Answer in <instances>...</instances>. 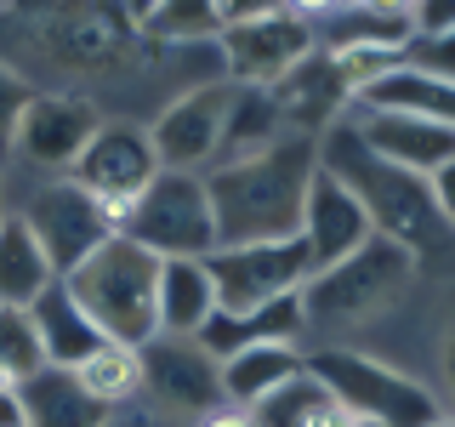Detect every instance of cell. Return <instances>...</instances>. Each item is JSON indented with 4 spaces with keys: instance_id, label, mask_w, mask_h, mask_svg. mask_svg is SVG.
Listing matches in <instances>:
<instances>
[{
    "instance_id": "12",
    "label": "cell",
    "mask_w": 455,
    "mask_h": 427,
    "mask_svg": "<svg viewBox=\"0 0 455 427\" xmlns=\"http://www.w3.org/2000/svg\"><path fill=\"white\" fill-rule=\"evenodd\" d=\"M137 370H142V388L171 410L205 416V410L222 405V370L194 336H165V331L148 336L137 348Z\"/></svg>"
},
{
    "instance_id": "20",
    "label": "cell",
    "mask_w": 455,
    "mask_h": 427,
    "mask_svg": "<svg viewBox=\"0 0 455 427\" xmlns=\"http://www.w3.org/2000/svg\"><path fill=\"white\" fill-rule=\"evenodd\" d=\"M307 325H302V302L296 296H279V302L267 308H251V313H211L205 325H199V348L211 353V359H228L234 348H251V342H296Z\"/></svg>"
},
{
    "instance_id": "38",
    "label": "cell",
    "mask_w": 455,
    "mask_h": 427,
    "mask_svg": "<svg viewBox=\"0 0 455 427\" xmlns=\"http://www.w3.org/2000/svg\"><path fill=\"white\" fill-rule=\"evenodd\" d=\"M120 6H125V18H132V23H137V18H142V12H148V6H154V0H120Z\"/></svg>"
},
{
    "instance_id": "18",
    "label": "cell",
    "mask_w": 455,
    "mask_h": 427,
    "mask_svg": "<svg viewBox=\"0 0 455 427\" xmlns=\"http://www.w3.org/2000/svg\"><path fill=\"white\" fill-rule=\"evenodd\" d=\"M12 399H18L28 427H103L114 416L108 405H97L75 382V370H63V365H40L35 376H23L12 388Z\"/></svg>"
},
{
    "instance_id": "13",
    "label": "cell",
    "mask_w": 455,
    "mask_h": 427,
    "mask_svg": "<svg viewBox=\"0 0 455 427\" xmlns=\"http://www.w3.org/2000/svg\"><path fill=\"white\" fill-rule=\"evenodd\" d=\"M35 12L46 18V46L68 68H108L132 46V18L114 0H63V6L40 0Z\"/></svg>"
},
{
    "instance_id": "9",
    "label": "cell",
    "mask_w": 455,
    "mask_h": 427,
    "mask_svg": "<svg viewBox=\"0 0 455 427\" xmlns=\"http://www.w3.org/2000/svg\"><path fill=\"white\" fill-rule=\"evenodd\" d=\"M154 171H160V160H154L148 132H137V125H97L92 142L68 165V182H80L114 217H125V205L154 182Z\"/></svg>"
},
{
    "instance_id": "31",
    "label": "cell",
    "mask_w": 455,
    "mask_h": 427,
    "mask_svg": "<svg viewBox=\"0 0 455 427\" xmlns=\"http://www.w3.org/2000/svg\"><path fill=\"white\" fill-rule=\"evenodd\" d=\"M410 35L450 40L455 35V0H410Z\"/></svg>"
},
{
    "instance_id": "10",
    "label": "cell",
    "mask_w": 455,
    "mask_h": 427,
    "mask_svg": "<svg viewBox=\"0 0 455 427\" xmlns=\"http://www.w3.org/2000/svg\"><path fill=\"white\" fill-rule=\"evenodd\" d=\"M228 103H234V80H205V85H194V92L171 97L165 114L148 125L160 171H199V165L217 160V137H222Z\"/></svg>"
},
{
    "instance_id": "11",
    "label": "cell",
    "mask_w": 455,
    "mask_h": 427,
    "mask_svg": "<svg viewBox=\"0 0 455 427\" xmlns=\"http://www.w3.org/2000/svg\"><path fill=\"white\" fill-rule=\"evenodd\" d=\"M217 40H222L228 80H234V85H274L284 68L302 63V57L319 46V28L279 6V12H267V18L228 23Z\"/></svg>"
},
{
    "instance_id": "28",
    "label": "cell",
    "mask_w": 455,
    "mask_h": 427,
    "mask_svg": "<svg viewBox=\"0 0 455 427\" xmlns=\"http://www.w3.org/2000/svg\"><path fill=\"white\" fill-rule=\"evenodd\" d=\"M142 35L154 40H171V46H188V40H217L222 23H217V0H154L148 12L137 18Z\"/></svg>"
},
{
    "instance_id": "1",
    "label": "cell",
    "mask_w": 455,
    "mask_h": 427,
    "mask_svg": "<svg viewBox=\"0 0 455 427\" xmlns=\"http://www.w3.org/2000/svg\"><path fill=\"white\" fill-rule=\"evenodd\" d=\"M313 160H319L324 177H336L341 189L353 194V205L364 211L370 234L393 239V246H404L410 256H444L450 251V234H455V217L444 205H438L433 182L416 177V171L381 160V154H370L359 137H353V125H331L319 142H313Z\"/></svg>"
},
{
    "instance_id": "14",
    "label": "cell",
    "mask_w": 455,
    "mask_h": 427,
    "mask_svg": "<svg viewBox=\"0 0 455 427\" xmlns=\"http://www.w3.org/2000/svg\"><path fill=\"white\" fill-rule=\"evenodd\" d=\"M97 109L85 103V97H57V92H35L18 120V142H12V154H23L28 165L40 171H68L75 165V154L92 142L97 132Z\"/></svg>"
},
{
    "instance_id": "41",
    "label": "cell",
    "mask_w": 455,
    "mask_h": 427,
    "mask_svg": "<svg viewBox=\"0 0 455 427\" xmlns=\"http://www.w3.org/2000/svg\"><path fill=\"white\" fill-rule=\"evenodd\" d=\"M6 388H12V382H6V376H0V393H6Z\"/></svg>"
},
{
    "instance_id": "5",
    "label": "cell",
    "mask_w": 455,
    "mask_h": 427,
    "mask_svg": "<svg viewBox=\"0 0 455 427\" xmlns=\"http://www.w3.org/2000/svg\"><path fill=\"white\" fill-rule=\"evenodd\" d=\"M302 365H307V376L324 382V393L336 399V410H347V416H359L370 427H427L433 416H444L438 399L427 393L416 376H404V370L370 359V353L319 348Z\"/></svg>"
},
{
    "instance_id": "19",
    "label": "cell",
    "mask_w": 455,
    "mask_h": 427,
    "mask_svg": "<svg viewBox=\"0 0 455 427\" xmlns=\"http://www.w3.org/2000/svg\"><path fill=\"white\" fill-rule=\"evenodd\" d=\"M28 319H35V336H40V353H46V365H63V370H75L85 353L97 348V342H108V336L92 325V313H85L75 296H68L63 279H52L46 291L28 302Z\"/></svg>"
},
{
    "instance_id": "25",
    "label": "cell",
    "mask_w": 455,
    "mask_h": 427,
    "mask_svg": "<svg viewBox=\"0 0 455 427\" xmlns=\"http://www.w3.org/2000/svg\"><path fill=\"white\" fill-rule=\"evenodd\" d=\"M52 279L57 274H52L46 251L35 246L28 222L18 211H6V217H0V308H28Z\"/></svg>"
},
{
    "instance_id": "33",
    "label": "cell",
    "mask_w": 455,
    "mask_h": 427,
    "mask_svg": "<svg viewBox=\"0 0 455 427\" xmlns=\"http://www.w3.org/2000/svg\"><path fill=\"white\" fill-rule=\"evenodd\" d=\"M279 6H284V12H296V18L307 23V18H331L341 0H279Z\"/></svg>"
},
{
    "instance_id": "15",
    "label": "cell",
    "mask_w": 455,
    "mask_h": 427,
    "mask_svg": "<svg viewBox=\"0 0 455 427\" xmlns=\"http://www.w3.org/2000/svg\"><path fill=\"white\" fill-rule=\"evenodd\" d=\"M267 97H274V109H279L284 137H307V142H319V137L341 120L347 85H341L336 63H331V52L313 46L302 63H291L274 85H267Z\"/></svg>"
},
{
    "instance_id": "6",
    "label": "cell",
    "mask_w": 455,
    "mask_h": 427,
    "mask_svg": "<svg viewBox=\"0 0 455 427\" xmlns=\"http://www.w3.org/2000/svg\"><path fill=\"white\" fill-rule=\"evenodd\" d=\"M120 234L137 239L142 251L165 256H205L217 251V222H211V199L199 171H154V182L142 189L120 217Z\"/></svg>"
},
{
    "instance_id": "8",
    "label": "cell",
    "mask_w": 455,
    "mask_h": 427,
    "mask_svg": "<svg viewBox=\"0 0 455 427\" xmlns=\"http://www.w3.org/2000/svg\"><path fill=\"white\" fill-rule=\"evenodd\" d=\"M18 217L28 222V234H35V246L46 251V262H52V274L63 279L68 268H80L85 256H92L103 239L120 234V217L103 205V199H92L80 189V182H46L28 205L18 211Z\"/></svg>"
},
{
    "instance_id": "34",
    "label": "cell",
    "mask_w": 455,
    "mask_h": 427,
    "mask_svg": "<svg viewBox=\"0 0 455 427\" xmlns=\"http://www.w3.org/2000/svg\"><path fill=\"white\" fill-rule=\"evenodd\" d=\"M199 427H251V416L239 405H217V410H205V422Z\"/></svg>"
},
{
    "instance_id": "16",
    "label": "cell",
    "mask_w": 455,
    "mask_h": 427,
    "mask_svg": "<svg viewBox=\"0 0 455 427\" xmlns=\"http://www.w3.org/2000/svg\"><path fill=\"white\" fill-rule=\"evenodd\" d=\"M353 137L364 142L370 154L416 171V177H433V171L455 165V125L450 120H427V114H376L364 109V120H353Z\"/></svg>"
},
{
    "instance_id": "2",
    "label": "cell",
    "mask_w": 455,
    "mask_h": 427,
    "mask_svg": "<svg viewBox=\"0 0 455 427\" xmlns=\"http://www.w3.org/2000/svg\"><path fill=\"white\" fill-rule=\"evenodd\" d=\"M313 142L279 137L274 149L251 160H228L205 171V199L217 222V246H267V239H296L302 228V199L313 182Z\"/></svg>"
},
{
    "instance_id": "24",
    "label": "cell",
    "mask_w": 455,
    "mask_h": 427,
    "mask_svg": "<svg viewBox=\"0 0 455 427\" xmlns=\"http://www.w3.org/2000/svg\"><path fill=\"white\" fill-rule=\"evenodd\" d=\"M279 137H284V125H279V109L267 97V85H234V103L222 114V137H217V160L211 165L251 160V154L274 149Z\"/></svg>"
},
{
    "instance_id": "3",
    "label": "cell",
    "mask_w": 455,
    "mask_h": 427,
    "mask_svg": "<svg viewBox=\"0 0 455 427\" xmlns=\"http://www.w3.org/2000/svg\"><path fill=\"white\" fill-rule=\"evenodd\" d=\"M68 296L92 313V325L120 348H142L160 336V313H154V291H160V256L142 251L137 239L114 234L103 239L80 268L63 274Z\"/></svg>"
},
{
    "instance_id": "40",
    "label": "cell",
    "mask_w": 455,
    "mask_h": 427,
    "mask_svg": "<svg viewBox=\"0 0 455 427\" xmlns=\"http://www.w3.org/2000/svg\"><path fill=\"white\" fill-rule=\"evenodd\" d=\"M0 217H6V194H0Z\"/></svg>"
},
{
    "instance_id": "27",
    "label": "cell",
    "mask_w": 455,
    "mask_h": 427,
    "mask_svg": "<svg viewBox=\"0 0 455 427\" xmlns=\"http://www.w3.org/2000/svg\"><path fill=\"white\" fill-rule=\"evenodd\" d=\"M75 382L85 393L97 399V405L120 410L125 399H137L142 388V370H137V348H120V342H97L92 353L75 365Z\"/></svg>"
},
{
    "instance_id": "22",
    "label": "cell",
    "mask_w": 455,
    "mask_h": 427,
    "mask_svg": "<svg viewBox=\"0 0 455 427\" xmlns=\"http://www.w3.org/2000/svg\"><path fill=\"white\" fill-rule=\"evenodd\" d=\"M217 370H222V405L251 410L262 393H274L279 382L302 370V353H296V342H251V348H234L228 359H217Z\"/></svg>"
},
{
    "instance_id": "21",
    "label": "cell",
    "mask_w": 455,
    "mask_h": 427,
    "mask_svg": "<svg viewBox=\"0 0 455 427\" xmlns=\"http://www.w3.org/2000/svg\"><path fill=\"white\" fill-rule=\"evenodd\" d=\"M154 313H160L165 336H199V325L217 313V291H211V274L199 256H165L160 262Z\"/></svg>"
},
{
    "instance_id": "35",
    "label": "cell",
    "mask_w": 455,
    "mask_h": 427,
    "mask_svg": "<svg viewBox=\"0 0 455 427\" xmlns=\"http://www.w3.org/2000/svg\"><path fill=\"white\" fill-rule=\"evenodd\" d=\"M0 427H28V422H23V410H18V399H12V388L0 393Z\"/></svg>"
},
{
    "instance_id": "30",
    "label": "cell",
    "mask_w": 455,
    "mask_h": 427,
    "mask_svg": "<svg viewBox=\"0 0 455 427\" xmlns=\"http://www.w3.org/2000/svg\"><path fill=\"white\" fill-rule=\"evenodd\" d=\"M28 97H35V85H28L18 68L0 63V160L12 154V142H18V120L28 109Z\"/></svg>"
},
{
    "instance_id": "4",
    "label": "cell",
    "mask_w": 455,
    "mask_h": 427,
    "mask_svg": "<svg viewBox=\"0 0 455 427\" xmlns=\"http://www.w3.org/2000/svg\"><path fill=\"white\" fill-rule=\"evenodd\" d=\"M416 285V256L393 239L370 234L359 251H347L341 262L319 268L296 302H302V325H319V331H353V325L381 319L393 302H404V291Z\"/></svg>"
},
{
    "instance_id": "36",
    "label": "cell",
    "mask_w": 455,
    "mask_h": 427,
    "mask_svg": "<svg viewBox=\"0 0 455 427\" xmlns=\"http://www.w3.org/2000/svg\"><path fill=\"white\" fill-rule=\"evenodd\" d=\"M319 427H370V422H359V416H347V410H331Z\"/></svg>"
},
{
    "instance_id": "39",
    "label": "cell",
    "mask_w": 455,
    "mask_h": 427,
    "mask_svg": "<svg viewBox=\"0 0 455 427\" xmlns=\"http://www.w3.org/2000/svg\"><path fill=\"white\" fill-rule=\"evenodd\" d=\"M427 427H455V422H450V416H433V422H427Z\"/></svg>"
},
{
    "instance_id": "26",
    "label": "cell",
    "mask_w": 455,
    "mask_h": 427,
    "mask_svg": "<svg viewBox=\"0 0 455 427\" xmlns=\"http://www.w3.org/2000/svg\"><path fill=\"white\" fill-rule=\"evenodd\" d=\"M331 410H336V399L324 393V382L307 376V365H302L291 382H279L274 393L256 399L245 416H251V427H319Z\"/></svg>"
},
{
    "instance_id": "32",
    "label": "cell",
    "mask_w": 455,
    "mask_h": 427,
    "mask_svg": "<svg viewBox=\"0 0 455 427\" xmlns=\"http://www.w3.org/2000/svg\"><path fill=\"white\" fill-rule=\"evenodd\" d=\"M267 12H279V0H217V23H251V18H267Z\"/></svg>"
},
{
    "instance_id": "29",
    "label": "cell",
    "mask_w": 455,
    "mask_h": 427,
    "mask_svg": "<svg viewBox=\"0 0 455 427\" xmlns=\"http://www.w3.org/2000/svg\"><path fill=\"white\" fill-rule=\"evenodd\" d=\"M40 365H46V353H40V336H35L28 308H0V376L18 388V382L35 376Z\"/></svg>"
},
{
    "instance_id": "17",
    "label": "cell",
    "mask_w": 455,
    "mask_h": 427,
    "mask_svg": "<svg viewBox=\"0 0 455 427\" xmlns=\"http://www.w3.org/2000/svg\"><path fill=\"white\" fill-rule=\"evenodd\" d=\"M296 239H302L307 256H313V274L341 262L347 251H359L370 239V222H364V211L353 205V194L341 189L336 177H324L319 165H313L307 199H302V228H296Z\"/></svg>"
},
{
    "instance_id": "7",
    "label": "cell",
    "mask_w": 455,
    "mask_h": 427,
    "mask_svg": "<svg viewBox=\"0 0 455 427\" xmlns=\"http://www.w3.org/2000/svg\"><path fill=\"white\" fill-rule=\"evenodd\" d=\"M211 274L222 313H251L279 296H296L313 279V256L302 239H267V246H217L199 256Z\"/></svg>"
},
{
    "instance_id": "37",
    "label": "cell",
    "mask_w": 455,
    "mask_h": 427,
    "mask_svg": "<svg viewBox=\"0 0 455 427\" xmlns=\"http://www.w3.org/2000/svg\"><path fill=\"white\" fill-rule=\"evenodd\" d=\"M103 427H154V422H148V416H108Z\"/></svg>"
},
{
    "instance_id": "23",
    "label": "cell",
    "mask_w": 455,
    "mask_h": 427,
    "mask_svg": "<svg viewBox=\"0 0 455 427\" xmlns=\"http://www.w3.org/2000/svg\"><path fill=\"white\" fill-rule=\"evenodd\" d=\"M353 97H359L364 109H376V114H427V120H450L455 125V80L421 75V68H410V63L376 75Z\"/></svg>"
}]
</instances>
